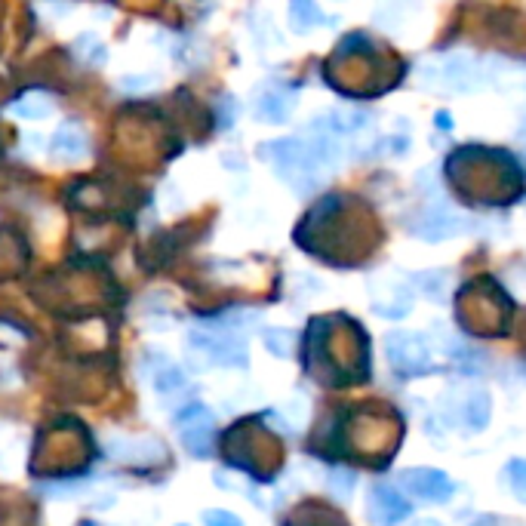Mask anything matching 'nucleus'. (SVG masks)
<instances>
[{
  "mask_svg": "<svg viewBox=\"0 0 526 526\" xmlns=\"http://www.w3.org/2000/svg\"><path fill=\"white\" fill-rule=\"evenodd\" d=\"M293 342H296V336L290 330H265V348L274 357H290L293 354Z\"/></svg>",
  "mask_w": 526,
  "mask_h": 526,
  "instance_id": "20",
  "label": "nucleus"
},
{
  "mask_svg": "<svg viewBox=\"0 0 526 526\" xmlns=\"http://www.w3.org/2000/svg\"><path fill=\"white\" fill-rule=\"evenodd\" d=\"M400 487L413 499L428 502V505H443L456 496V483L440 468H407L400 474Z\"/></svg>",
  "mask_w": 526,
  "mask_h": 526,
  "instance_id": "6",
  "label": "nucleus"
},
{
  "mask_svg": "<svg viewBox=\"0 0 526 526\" xmlns=\"http://www.w3.org/2000/svg\"><path fill=\"white\" fill-rule=\"evenodd\" d=\"M71 50H74V56L80 59V62H87V65H93V68H102L105 62H108V50H105V44L99 37H93V34H80L74 44H71Z\"/></svg>",
  "mask_w": 526,
  "mask_h": 526,
  "instance_id": "16",
  "label": "nucleus"
},
{
  "mask_svg": "<svg viewBox=\"0 0 526 526\" xmlns=\"http://www.w3.org/2000/svg\"><path fill=\"white\" fill-rule=\"evenodd\" d=\"M90 487V480H65V483H47L44 493L50 496H74V493H84Z\"/></svg>",
  "mask_w": 526,
  "mask_h": 526,
  "instance_id": "21",
  "label": "nucleus"
},
{
  "mask_svg": "<svg viewBox=\"0 0 526 526\" xmlns=\"http://www.w3.org/2000/svg\"><path fill=\"white\" fill-rule=\"evenodd\" d=\"M385 354H388V363L397 376H407V379H416V376H428L434 370V360H431V345L425 336L419 333H388L385 336Z\"/></svg>",
  "mask_w": 526,
  "mask_h": 526,
  "instance_id": "3",
  "label": "nucleus"
},
{
  "mask_svg": "<svg viewBox=\"0 0 526 526\" xmlns=\"http://www.w3.org/2000/svg\"><path fill=\"white\" fill-rule=\"evenodd\" d=\"M262 160H271L277 167L280 179H287L299 194H308L320 185V173L323 167H317V160L311 157L308 151V142L305 139H274V142H265L262 151H259Z\"/></svg>",
  "mask_w": 526,
  "mask_h": 526,
  "instance_id": "2",
  "label": "nucleus"
},
{
  "mask_svg": "<svg viewBox=\"0 0 526 526\" xmlns=\"http://www.w3.org/2000/svg\"><path fill=\"white\" fill-rule=\"evenodd\" d=\"M176 425H179V440L182 447L194 456V459H207L213 453V416L207 407H200V403H191L188 410L176 413Z\"/></svg>",
  "mask_w": 526,
  "mask_h": 526,
  "instance_id": "5",
  "label": "nucleus"
},
{
  "mask_svg": "<svg viewBox=\"0 0 526 526\" xmlns=\"http://www.w3.org/2000/svg\"><path fill=\"white\" fill-rule=\"evenodd\" d=\"M354 425L351 431V443L354 450H360L363 456H370V465H388L394 459V453L400 450L403 440V416L391 407H376V410H360L351 416Z\"/></svg>",
  "mask_w": 526,
  "mask_h": 526,
  "instance_id": "1",
  "label": "nucleus"
},
{
  "mask_svg": "<svg viewBox=\"0 0 526 526\" xmlns=\"http://www.w3.org/2000/svg\"><path fill=\"white\" fill-rule=\"evenodd\" d=\"M154 84V77H148V74H136V77H120V90H148Z\"/></svg>",
  "mask_w": 526,
  "mask_h": 526,
  "instance_id": "26",
  "label": "nucleus"
},
{
  "mask_svg": "<svg viewBox=\"0 0 526 526\" xmlns=\"http://www.w3.org/2000/svg\"><path fill=\"white\" fill-rule=\"evenodd\" d=\"M410 234H416L419 240H447V237H456V234H465L468 231V219H462L459 213H453L450 207L443 204H431L425 210H419L410 222H407Z\"/></svg>",
  "mask_w": 526,
  "mask_h": 526,
  "instance_id": "7",
  "label": "nucleus"
},
{
  "mask_svg": "<svg viewBox=\"0 0 526 526\" xmlns=\"http://www.w3.org/2000/svg\"><path fill=\"white\" fill-rule=\"evenodd\" d=\"M87 526H96V523H87Z\"/></svg>",
  "mask_w": 526,
  "mask_h": 526,
  "instance_id": "29",
  "label": "nucleus"
},
{
  "mask_svg": "<svg viewBox=\"0 0 526 526\" xmlns=\"http://www.w3.org/2000/svg\"><path fill=\"white\" fill-rule=\"evenodd\" d=\"M290 526H348L336 511H323V508H305L299 511Z\"/></svg>",
  "mask_w": 526,
  "mask_h": 526,
  "instance_id": "18",
  "label": "nucleus"
},
{
  "mask_svg": "<svg viewBox=\"0 0 526 526\" xmlns=\"http://www.w3.org/2000/svg\"><path fill=\"white\" fill-rule=\"evenodd\" d=\"M50 16H68L74 10V0H37Z\"/></svg>",
  "mask_w": 526,
  "mask_h": 526,
  "instance_id": "25",
  "label": "nucleus"
},
{
  "mask_svg": "<svg viewBox=\"0 0 526 526\" xmlns=\"http://www.w3.org/2000/svg\"><path fill=\"white\" fill-rule=\"evenodd\" d=\"M474 526H496V517H483V520H477Z\"/></svg>",
  "mask_w": 526,
  "mask_h": 526,
  "instance_id": "27",
  "label": "nucleus"
},
{
  "mask_svg": "<svg viewBox=\"0 0 526 526\" xmlns=\"http://www.w3.org/2000/svg\"><path fill=\"white\" fill-rule=\"evenodd\" d=\"M437 80L453 93H471L480 84V65L471 56H450L437 68Z\"/></svg>",
  "mask_w": 526,
  "mask_h": 526,
  "instance_id": "10",
  "label": "nucleus"
},
{
  "mask_svg": "<svg viewBox=\"0 0 526 526\" xmlns=\"http://www.w3.org/2000/svg\"><path fill=\"white\" fill-rule=\"evenodd\" d=\"M10 111H13L16 117H22V120H40V117H50L53 102H50L47 96H40V93H28V96L16 99V102L10 105Z\"/></svg>",
  "mask_w": 526,
  "mask_h": 526,
  "instance_id": "17",
  "label": "nucleus"
},
{
  "mask_svg": "<svg viewBox=\"0 0 526 526\" xmlns=\"http://www.w3.org/2000/svg\"><path fill=\"white\" fill-rule=\"evenodd\" d=\"M296 99H293V90L280 87V84H271L259 93L256 99V114L265 120V124H283V120L290 117Z\"/></svg>",
  "mask_w": 526,
  "mask_h": 526,
  "instance_id": "13",
  "label": "nucleus"
},
{
  "mask_svg": "<svg viewBox=\"0 0 526 526\" xmlns=\"http://www.w3.org/2000/svg\"><path fill=\"white\" fill-rule=\"evenodd\" d=\"M330 487H333L339 496H348V493H351V487H354V474H351V471H333Z\"/></svg>",
  "mask_w": 526,
  "mask_h": 526,
  "instance_id": "24",
  "label": "nucleus"
},
{
  "mask_svg": "<svg viewBox=\"0 0 526 526\" xmlns=\"http://www.w3.org/2000/svg\"><path fill=\"white\" fill-rule=\"evenodd\" d=\"M413 505L391 483H373L367 496V517L373 526H400L410 517Z\"/></svg>",
  "mask_w": 526,
  "mask_h": 526,
  "instance_id": "8",
  "label": "nucleus"
},
{
  "mask_svg": "<svg viewBox=\"0 0 526 526\" xmlns=\"http://www.w3.org/2000/svg\"><path fill=\"white\" fill-rule=\"evenodd\" d=\"M50 154L56 160H62V164H80V160L90 154V139L74 124V120H65L50 139Z\"/></svg>",
  "mask_w": 526,
  "mask_h": 526,
  "instance_id": "11",
  "label": "nucleus"
},
{
  "mask_svg": "<svg viewBox=\"0 0 526 526\" xmlns=\"http://www.w3.org/2000/svg\"><path fill=\"white\" fill-rule=\"evenodd\" d=\"M216 114H219V130H231L234 114H237V102H234V96H222V99L216 102Z\"/></svg>",
  "mask_w": 526,
  "mask_h": 526,
  "instance_id": "22",
  "label": "nucleus"
},
{
  "mask_svg": "<svg viewBox=\"0 0 526 526\" xmlns=\"http://www.w3.org/2000/svg\"><path fill=\"white\" fill-rule=\"evenodd\" d=\"M290 22L299 34H305L314 25L327 22V16L320 13V7L314 4V0H290Z\"/></svg>",
  "mask_w": 526,
  "mask_h": 526,
  "instance_id": "15",
  "label": "nucleus"
},
{
  "mask_svg": "<svg viewBox=\"0 0 526 526\" xmlns=\"http://www.w3.org/2000/svg\"><path fill=\"white\" fill-rule=\"evenodd\" d=\"M523 157H526V148H523Z\"/></svg>",
  "mask_w": 526,
  "mask_h": 526,
  "instance_id": "28",
  "label": "nucleus"
},
{
  "mask_svg": "<svg viewBox=\"0 0 526 526\" xmlns=\"http://www.w3.org/2000/svg\"><path fill=\"white\" fill-rule=\"evenodd\" d=\"M505 477H508V490L517 496V502L526 505V459H511L505 468Z\"/></svg>",
  "mask_w": 526,
  "mask_h": 526,
  "instance_id": "19",
  "label": "nucleus"
},
{
  "mask_svg": "<svg viewBox=\"0 0 526 526\" xmlns=\"http://www.w3.org/2000/svg\"><path fill=\"white\" fill-rule=\"evenodd\" d=\"M188 348L213 367H247V345L234 330H191Z\"/></svg>",
  "mask_w": 526,
  "mask_h": 526,
  "instance_id": "4",
  "label": "nucleus"
},
{
  "mask_svg": "<svg viewBox=\"0 0 526 526\" xmlns=\"http://www.w3.org/2000/svg\"><path fill=\"white\" fill-rule=\"evenodd\" d=\"M204 523L207 526H244V520H240L234 511H225V508H213L204 514Z\"/></svg>",
  "mask_w": 526,
  "mask_h": 526,
  "instance_id": "23",
  "label": "nucleus"
},
{
  "mask_svg": "<svg viewBox=\"0 0 526 526\" xmlns=\"http://www.w3.org/2000/svg\"><path fill=\"white\" fill-rule=\"evenodd\" d=\"M456 407H459V410L450 413V422L459 425V428H465L468 434L487 428L490 413H493V407H490V394L483 391V388H468L462 397H456Z\"/></svg>",
  "mask_w": 526,
  "mask_h": 526,
  "instance_id": "9",
  "label": "nucleus"
},
{
  "mask_svg": "<svg viewBox=\"0 0 526 526\" xmlns=\"http://www.w3.org/2000/svg\"><path fill=\"white\" fill-rule=\"evenodd\" d=\"M164 447L154 437H111L108 440V456L120 462H160L164 459Z\"/></svg>",
  "mask_w": 526,
  "mask_h": 526,
  "instance_id": "12",
  "label": "nucleus"
},
{
  "mask_svg": "<svg viewBox=\"0 0 526 526\" xmlns=\"http://www.w3.org/2000/svg\"><path fill=\"white\" fill-rule=\"evenodd\" d=\"M151 385H154V391H160V394H176V391H182L188 382H185V373H182L179 367H173L170 360L160 357V360H157V370H151Z\"/></svg>",
  "mask_w": 526,
  "mask_h": 526,
  "instance_id": "14",
  "label": "nucleus"
}]
</instances>
